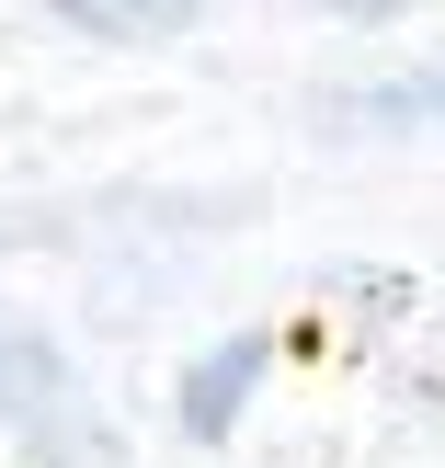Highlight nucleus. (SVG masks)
I'll list each match as a JSON object with an SVG mask.
<instances>
[{"mask_svg": "<svg viewBox=\"0 0 445 468\" xmlns=\"http://www.w3.org/2000/svg\"><path fill=\"white\" fill-rule=\"evenodd\" d=\"M0 423H23L35 446H58V457H114V423L80 411L69 366L46 355V343H23V332H0Z\"/></svg>", "mask_w": 445, "mask_h": 468, "instance_id": "obj_1", "label": "nucleus"}, {"mask_svg": "<svg viewBox=\"0 0 445 468\" xmlns=\"http://www.w3.org/2000/svg\"><path fill=\"white\" fill-rule=\"evenodd\" d=\"M274 366V332H228L217 355H195L183 366V388H172V423L195 434V446H217L228 423H240V400H251V378Z\"/></svg>", "mask_w": 445, "mask_h": 468, "instance_id": "obj_2", "label": "nucleus"}, {"mask_svg": "<svg viewBox=\"0 0 445 468\" xmlns=\"http://www.w3.org/2000/svg\"><path fill=\"white\" fill-rule=\"evenodd\" d=\"M206 0H46V23L69 35H103V46H160V35H195Z\"/></svg>", "mask_w": 445, "mask_h": 468, "instance_id": "obj_3", "label": "nucleus"}, {"mask_svg": "<svg viewBox=\"0 0 445 468\" xmlns=\"http://www.w3.org/2000/svg\"><path fill=\"white\" fill-rule=\"evenodd\" d=\"M343 126H388V137H445V69H423V80H366L343 91Z\"/></svg>", "mask_w": 445, "mask_h": 468, "instance_id": "obj_4", "label": "nucleus"}, {"mask_svg": "<svg viewBox=\"0 0 445 468\" xmlns=\"http://www.w3.org/2000/svg\"><path fill=\"white\" fill-rule=\"evenodd\" d=\"M332 12H400V0H332Z\"/></svg>", "mask_w": 445, "mask_h": 468, "instance_id": "obj_5", "label": "nucleus"}]
</instances>
